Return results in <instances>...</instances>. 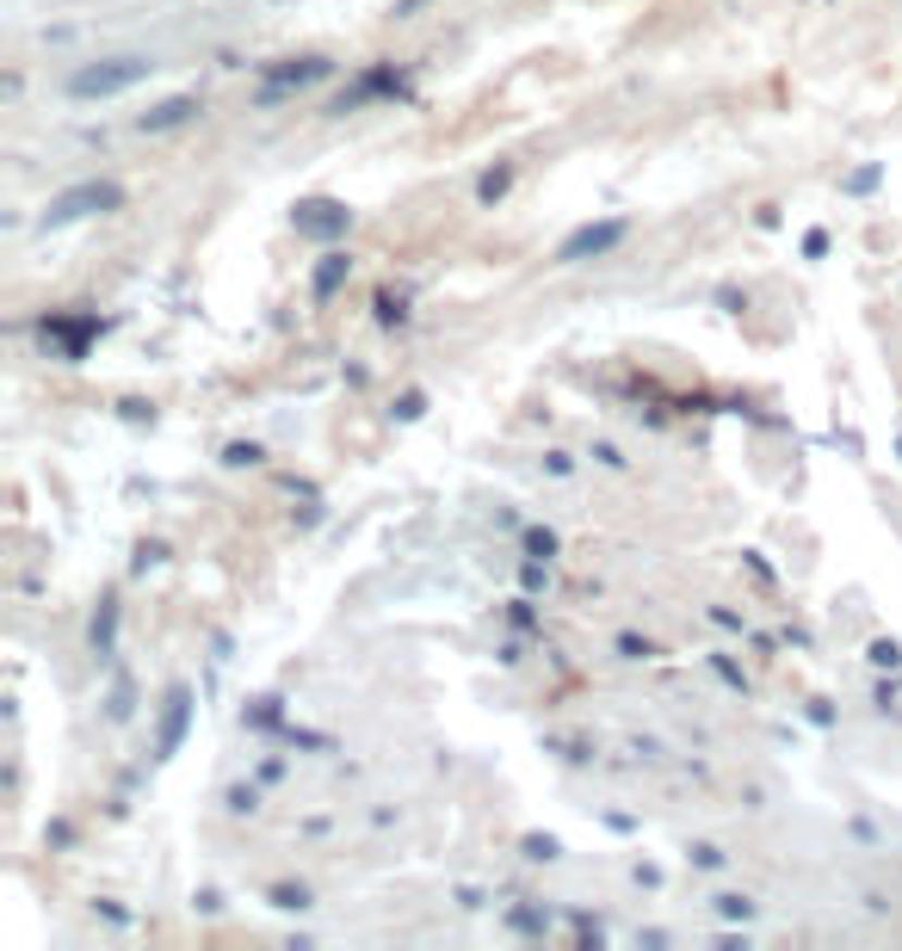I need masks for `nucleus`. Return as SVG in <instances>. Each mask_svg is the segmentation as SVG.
Returning a JSON list of instances; mask_svg holds the SVG:
<instances>
[{
	"label": "nucleus",
	"mask_w": 902,
	"mask_h": 951,
	"mask_svg": "<svg viewBox=\"0 0 902 951\" xmlns=\"http://www.w3.org/2000/svg\"><path fill=\"white\" fill-rule=\"evenodd\" d=\"M149 69H155L149 57H118V62H99V69H75L69 94L75 99H112V94H124V87H136Z\"/></svg>",
	"instance_id": "nucleus-1"
},
{
	"label": "nucleus",
	"mask_w": 902,
	"mask_h": 951,
	"mask_svg": "<svg viewBox=\"0 0 902 951\" xmlns=\"http://www.w3.org/2000/svg\"><path fill=\"white\" fill-rule=\"evenodd\" d=\"M625 217H613V223H588V229H576L569 242L557 248V267H581V260H600V254H613L618 242H625Z\"/></svg>",
	"instance_id": "nucleus-2"
},
{
	"label": "nucleus",
	"mask_w": 902,
	"mask_h": 951,
	"mask_svg": "<svg viewBox=\"0 0 902 951\" xmlns=\"http://www.w3.org/2000/svg\"><path fill=\"white\" fill-rule=\"evenodd\" d=\"M186 717H193V692L180 686V692L168 699V724H161V761H168L173 748H180V736H186Z\"/></svg>",
	"instance_id": "nucleus-5"
},
{
	"label": "nucleus",
	"mask_w": 902,
	"mask_h": 951,
	"mask_svg": "<svg viewBox=\"0 0 902 951\" xmlns=\"http://www.w3.org/2000/svg\"><path fill=\"white\" fill-rule=\"evenodd\" d=\"M112 630H118V606H112V600H106V612H99V618H94V649H99V655L112 649Z\"/></svg>",
	"instance_id": "nucleus-9"
},
{
	"label": "nucleus",
	"mask_w": 902,
	"mask_h": 951,
	"mask_svg": "<svg viewBox=\"0 0 902 951\" xmlns=\"http://www.w3.org/2000/svg\"><path fill=\"white\" fill-rule=\"evenodd\" d=\"M124 205V192L118 186H75V192H62L57 205L44 210V223H75V217H87V210H112Z\"/></svg>",
	"instance_id": "nucleus-3"
},
{
	"label": "nucleus",
	"mask_w": 902,
	"mask_h": 951,
	"mask_svg": "<svg viewBox=\"0 0 902 951\" xmlns=\"http://www.w3.org/2000/svg\"><path fill=\"white\" fill-rule=\"evenodd\" d=\"M186 118H198V99L193 94H180V99H168V106L143 112V131H173V124H186Z\"/></svg>",
	"instance_id": "nucleus-6"
},
{
	"label": "nucleus",
	"mask_w": 902,
	"mask_h": 951,
	"mask_svg": "<svg viewBox=\"0 0 902 951\" xmlns=\"http://www.w3.org/2000/svg\"><path fill=\"white\" fill-rule=\"evenodd\" d=\"M341 279H346V254H328V267L316 272V297H328V291L341 285Z\"/></svg>",
	"instance_id": "nucleus-8"
},
{
	"label": "nucleus",
	"mask_w": 902,
	"mask_h": 951,
	"mask_svg": "<svg viewBox=\"0 0 902 951\" xmlns=\"http://www.w3.org/2000/svg\"><path fill=\"white\" fill-rule=\"evenodd\" d=\"M507 186H514V168H495V173H482L477 198H482V205H495V198H501V192H507Z\"/></svg>",
	"instance_id": "nucleus-7"
},
{
	"label": "nucleus",
	"mask_w": 902,
	"mask_h": 951,
	"mask_svg": "<svg viewBox=\"0 0 902 951\" xmlns=\"http://www.w3.org/2000/svg\"><path fill=\"white\" fill-rule=\"evenodd\" d=\"M297 229H304V235H341L346 210L341 205H322V198H316V205H297Z\"/></svg>",
	"instance_id": "nucleus-4"
},
{
	"label": "nucleus",
	"mask_w": 902,
	"mask_h": 951,
	"mask_svg": "<svg viewBox=\"0 0 902 951\" xmlns=\"http://www.w3.org/2000/svg\"><path fill=\"white\" fill-rule=\"evenodd\" d=\"M415 7H427V0H403V7H396V13H415Z\"/></svg>",
	"instance_id": "nucleus-10"
}]
</instances>
